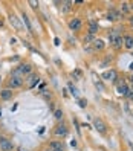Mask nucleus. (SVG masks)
Wrapping results in <instances>:
<instances>
[{
	"mask_svg": "<svg viewBox=\"0 0 133 151\" xmlns=\"http://www.w3.org/2000/svg\"><path fill=\"white\" fill-rule=\"evenodd\" d=\"M0 150L2 151H12V142L5 136H0Z\"/></svg>",
	"mask_w": 133,
	"mask_h": 151,
	"instance_id": "nucleus-1",
	"label": "nucleus"
},
{
	"mask_svg": "<svg viewBox=\"0 0 133 151\" xmlns=\"http://www.w3.org/2000/svg\"><path fill=\"white\" fill-rule=\"evenodd\" d=\"M94 127L98 130L99 133H106V124L99 119V118H96V119H94Z\"/></svg>",
	"mask_w": 133,
	"mask_h": 151,
	"instance_id": "nucleus-2",
	"label": "nucleus"
},
{
	"mask_svg": "<svg viewBox=\"0 0 133 151\" xmlns=\"http://www.w3.org/2000/svg\"><path fill=\"white\" fill-rule=\"evenodd\" d=\"M23 84V79L20 78V77H12L11 79H9V87H12V88H17V87H20Z\"/></svg>",
	"mask_w": 133,
	"mask_h": 151,
	"instance_id": "nucleus-3",
	"label": "nucleus"
},
{
	"mask_svg": "<svg viewBox=\"0 0 133 151\" xmlns=\"http://www.w3.org/2000/svg\"><path fill=\"white\" fill-rule=\"evenodd\" d=\"M69 27L72 31H78L80 27H81V22H80V18H74L69 22Z\"/></svg>",
	"mask_w": 133,
	"mask_h": 151,
	"instance_id": "nucleus-4",
	"label": "nucleus"
},
{
	"mask_svg": "<svg viewBox=\"0 0 133 151\" xmlns=\"http://www.w3.org/2000/svg\"><path fill=\"white\" fill-rule=\"evenodd\" d=\"M103 78H104V79L115 81V79H116V72H115V70H106V72L103 73Z\"/></svg>",
	"mask_w": 133,
	"mask_h": 151,
	"instance_id": "nucleus-5",
	"label": "nucleus"
},
{
	"mask_svg": "<svg viewBox=\"0 0 133 151\" xmlns=\"http://www.w3.org/2000/svg\"><path fill=\"white\" fill-rule=\"evenodd\" d=\"M55 134L57 136H66V134H68V128H66V125H63V124H61V125H58L55 128Z\"/></svg>",
	"mask_w": 133,
	"mask_h": 151,
	"instance_id": "nucleus-6",
	"label": "nucleus"
},
{
	"mask_svg": "<svg viewBox=\"0 0 133 151\" xmlns=\"http://www.w3.org/2000/svg\"><path fill=\"white\" fill-rule=\"evenodd\" d=\"M129 87H127V84H124V82H122V84H119L118 86V93L119 95H124V96H127L129 95Z\"/></svg>",
	"mask_w": 133,
	"mask_h": 151,
	"instance_id": "nucleus-7",
	"label": "nucleus"
},
{
	"mask_svg": "<svg viewBox=\"0 0 133 151\" xmlns=\"http://www.w3.org/2000/svg\"><path fill=\"white\" fill-rule=\"evenodd\" d=\"M124 46L127 49H133V37L132 35H125L124 37Z\"/></svg>",
	"mask_w": 133,
	"mask_h": 151,
	"instance_id": "nucleus-8",
	"label": "nucleus"
},
{
	"mask_svg": "<svg viewBox=\"0 0 133 151\" xmlns=\"http://www.w3.org/2000/svg\"><path fill=\"white\" fill-rule=\"evenodd\" d=\"M49 148H51L52 151H64V150H63V147H61V143H60V142H51Z\"/></svg>",
	"mask_w": 133,
	"mask_h": 151,
	"instance_id": "nucleus-9",
	"label": "nucleus"
},
{
	"mask_svg": "<svg viewBox=\"0 0 133 151\" xmlns=\"http://www.w3.org/2000/svg\"><path fill=\"white\" fill-rule=\"evenodd\" d=\"M17 70H18L20 73H29V72H31V66H29V64H23V66H20Z\"/></svg>",
	"mask_w": 133,
	"mask_h": 151,
	"instance_id": "nucleus-10",
	"label": "nucleus"
},
{
	"mask_svg": "<svg viewBox=\"0 0 133 151\" xmlns=\"http://www.w3.org/2000/svg\"><path fill=\"white\" fill-rule=\"evenodd\" d=\"M69 90H70V95L74 96V98H78V88L72 84V82H69Z\"/></svg>",
	"mask_w": 133,
	"mask_h": 151,
	"instance_id": "nucleus-11",
	"label": "nucleus"
},
{
	"mask_svg": "<svg viewBox=\"0 0 133 151\" xmlns=\"http://www.w3.org/2000/svg\"><path fill=\"white\" fill-rule=\"evenodd\" d=\"M22 20L25 22L26 27H28V31H32V25H31V22H29V18H28V15H26V14H22Z\"/></svg>",
	"mask_w": 133,
	"mask_h": 151,
	"instance_id": "nucleus-12",
	"label": "nucleus"
},
{
	"mask_svg": "<svg viewBox=\"0 0 133 151\" xmlns=\"http://www.w3.org/2000/svg\"><path fill=\"white\" fill-rule=\"evenodd\" d=\"M94 47H95V49H103V47H104V41L103 40H95L94 41Z\"/></svg>",
	"mask_w": 133,
	"mask_h": 151,
	"instance_id": "nucleus-13",
	"label": "nucleus"
},
{
	"mask_svg": "<svg viewBox=\"0 0 133 151\" xmlns=\"http://www.w3.org/2000/svg\"><path fill=\"white\" fill-rule=\"evenodd\" d=\"M92 78H94V82H95V84H96V86H98V87L103 90V88H104V86L101 84V81H99V78H96V73H92Z\"/></svg>",
	"mask_w": 133,
	"mask_h": 151,
	"instance_id": "nucleus-14",
	"label": "nucleus"
},
{
	"mask_svg": "<svg viewBox=\"0 0 133 151\" xmlns=\"http://www.w3.org/2000/svg\"><path fill=\"white\" fill-rule=\"evenodd\" d=\"M109 20H118V17H119V14L116 12V11H113V9H112L110 12H109Z\"/></svg>",
	"mask_w": 133,
	"mask_h": 151,
	"instance_id": "nucleus-15",
	"label": "nucleus"
},
{
	"mask_svg": "<svg viewBox=\"0 0 133 151\" xmlns=\"http://www.w3.org/2000/svg\"><path fill=\"white\" fill-rule=\"evenodd\" d=\"M11 95H12V92H11V90H3L2 93H0L2 99H9V98H11Z\"/></svg>",
	"mask_w": 133,
	"mask_h": 151,
	"instance_id": "nucleus-16",
	"label": "nucleus"
},
{
	"mask_svg": "<svg viewBox=\"0 0 133 151\" xmlns=\"http://www.w3.org/2000/svg\"><path fill=\"white\" fill-rule=\"evenodd\" d=\"M96 31H98V25H96L95 22H90V31H89V32H90V35H94V34H95Z\"/></svg>",
	"mask_w": 133,
	"mask_h": 151,
	"instance_id": "nucleus-17",
	"label": "nucleus"
},
{
	"mask_svg": "<svg viewBox=\"0 0 133 151\" xmlns=\"http://www.w3.org/2000/svg\"><path fill=\"white\" fill-rule=\"evenodd\" d=\"M11 23L15 26V29H20V27H22V26H20V23H18V20H17V17H15V15H11Z\"/></svg>",
	"mask_w": 133,
	"mask_h": 151,
	"instance_id": "nucleus-18",
	"label": "nucleus"
},
{
	"mask_svg": "<svg viewBox=\"0 0 133 151\" xmlns=\"http://www.w3.org/2000/svg\"><path fill=\"white\" fill-rule=\"evenodd\" d=\"M54 116H55V119H61L63 118V112H61V110H55V113H54Z\"/></svg>",
	"mask_w": 133,
	"mask_h": 151,
	"instance_id": "nucleus-19",
	"label": "nucleus"
},
{
	"mask_svg": "<svg viewBox=\"0 0 133 151\" xmlns=\"http://www.w3.org/2000/svg\"><path fill=\"white\" fill-rule=\"evenodd\" d=\"M78 104H80V107H81V108H84L86 105H87V101H86V99H80Z\"/></svg>",
	"mask_w": 133,
	"mask_h": 151,
	"instance_id": "nucleus-20",
	"label": "nucleus"
},
{
	"mask_svg": "<svg viewBox=\"0 0 133 151\" xmlns=\"http://www.w3.org/2000/svg\"><path fill=\"white\" fill-rule=\"evenodd\" d=\"M122 11H124V12L129 11V5H127V3H122Z\"/></svg>",
	"mask_w": 133,
	"mask_h": 151,
	"instance_id": "nucleus-21",
	"label": "nucleus"
},
{
	"mask_svg": "<svg viewBox=\"0 0 133 151\" xmlns=\"http://www.w3.org/2000/svg\"><path fill=\"white\" fill-rule=\"evenodd\" d=\"M29 5H32V8H37L35 5H38V3H35V2H32V0H31V2H29Z\"/></svg>",
	"mask_w": 133,
	"mask_h": 151,
	"instance_id": "nucleus-22",
	"label": "nucleus"
},
{
	"mask_svg": "<svg viewBox=\"0 0 133 151\" xmlns=\"http://www.w3.org/2000/svg\"><path fill=\"white\" fill-rule=\"evenodd\" d=\"M54 43L58 46V44H60V38H54Z\"/></svg>",
	"mask_w": 133,
	"mask_h": 151,
	"instance_id": "nucleus-23",
	"label": "nucleus"
},
{
	"mask_svg": "<svg viewBox=\"0 0 133 151\" xmlns=\"http://www.w3.org/2000/svg\"><path fill=\"white\" fill-rule=\"evenodd\" d=\"M90 40H92V35H87V37L84 38V41H90Z\"/></svg>",
	"mask_w": 133,
	"mask_h": 151,
	"instance_id": "nucleus-24",
	"label": "nucleus"
},
{
	"mask_svg": "<svg viewBox=\"0 0 133 151\" xmlns=\"http://www.w3.org/2000/svg\"><path fill=\"white\" fill-rule=\"evenodd\" d=\"M127 96H129V98H130V99L133 101V93H130V92H129V95H127Z\"/></svg>",
	"mask_w": 133,
	"mask_h": 151,
	"instance_id": "nucleus-25",
	"label": "nucleus"
},
{
	"mask_svg": "<svg viewBox=\"0 0 133 151\" xmlns=\"http://www.w3.org/2000/svg\"><path fill=\"white\" fill-rule=\"evenodd\" d=\"M129 69H130V70H133V63H132V64L129 66Z\"/></svg>",
	"mask_w": 133,
	"mask_h": 151,
	"instance_id": "nucleus-26",
	"label": "nucleus"
},
{
	"mask_svg": "<svg viewBox=\"0 0 133 151\" xmlns=\"http://www.w3.org/2000/svg\"><path fill=\"white\" fill-rule=\"evenodd\" d=\"M130 23H132V26H133V18H130Z\"/></svg>",
	"mask_w": 133,
	"mask_h": 151,
	"instance_id": "nucleus-27",
	"label": "nucleus"
},
{
	"mask_svg": "<svg viewBox=\"0 0 133 151\" xmlns=\"http://www.w3.org/2000/svg\"><path fill=\"white\" fill-rule=\"evenodd\" d=\"M130 147H132V151H133V143H130Z\"/></svg>",
	"mask_w": 133,
	"mask_h": 151,
	"instance_id": "nucleus-28",
	"label": "nucleus"
},
{
	"mask_svg": "<svg viewBox=\"0 0 133 151\" xmlns=\"http://www.w3.org/2000/svg\"><path fill=\"white\" fill-rule=\"evenodd\" d=\"M46 151H52V150H51V148H48V150H46Z\"/></svg>",
	"mask_w": 133,
	"mask_h": 151,
	"instance_id": "nucleus-29",
	"label": "nucleus"
},
{
	"mask_svg": "<svg viewBox=\"0 0 133 151\" xmlns=\"http://www.w3.org/2000/svg\"><path fill=\"white\" fill-rule=\"evenodd\" d=\"M0 116H2V110H0Z\"/></svg>",
	"mask_w": 133,
	"mask_h": 151,
	"instance_id": "nucleus-30",
	"label": "nucleus"
},
{
	"mask_svg": "<svg viewBox=\"0 0 133 151\" xmlns=\"http://www.w3.org/2000/svg\"><path fill=\"white\" fill-rule=\"evenodd\" d=\"M132 9H133V3H132Z\"/></svg>",
	"mask_w": 133,
	"mask_h": 151,
	"instance_id": "nucleus-31",
	"label": "nucleus"
}]
</instances>
